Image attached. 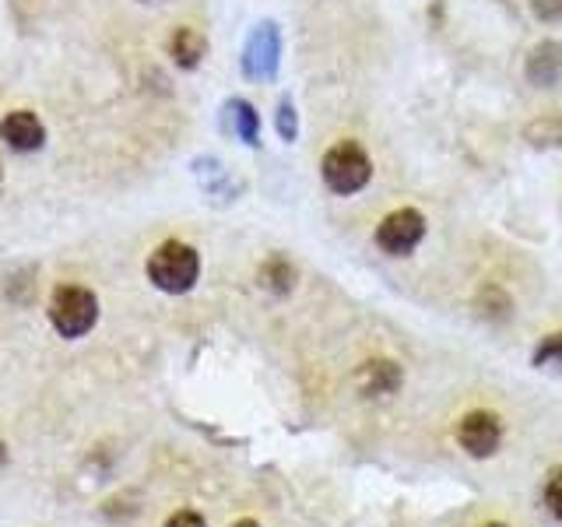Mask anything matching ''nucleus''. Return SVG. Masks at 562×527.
<instances>
[{
    "instance_id": "f257e3e1",
    "label": "nucleus",
    "mask_w": 562,
    "mask_h": 527,
    "mask_svg": "<svg viewBox=\"0 0 562 527\" xmlns=\"http://www.w3.org/2000/svg\"><path fill=\"white\" fill-rule=\"evenodd\" d=\"M198 278H201V254L190 243L166 239L148 257V281L158 292L183 295L198 285Z\"/></svg>"
},
{
    "instance_id": "f03ea898",
    "label": "nucleus",
    "mask_w": 562,
    "mask_h": 527,
    "mask_svg": "<svg viewBox=\"0 0 562 527\" xmlns=\"http://www.w3.org/2000/svg\"><path fill=\"white\" fill-rule=\"evenodd\" d=\"M99 321V299L85 285H60L49 299V324L60 338H85Z\"/></svg>"
},
{
    "instance_id": "7ed1b4c3",
    "label": "nucleus",
    "mask_w": 562,
    "mask_h": 527,
    "mask_svg": "<svg viewBox=\"0 0 562 527\" xmlns=\"http://www.w3.org/2000/svg\"><path fill=\"white\" fill-rule=\"evenodd\" d=\"M321 172H324V183L334 193L348 198V193H359L369 180H373V162H369L362 145H356V141H341V145H334L324 155Z\"/></svg>"
},
{
    "instance_id": "20e7f679",
    "label": "nucleus",
    "mask_w": 562,
    "mask_h": 527,
    "mask_svg": "<svg viewBox=\"0 0 562 527\" xmlns=\"http://www.w3.org/2000/svg\"><path fill=\"white\" fill-rule=\"evenodd\" d=\"M281 64V32L274 22H260L243 46V70L254 81H271Z\"/></svg>"
},
{
    "instance_id": "39448f33",
    "label": "nucleus",
    "mask_w": 562,
    "mask_h": 527,
    "mask_svg": "<svg viewBox=\"0 0 562 527\" xmlns=\"http://www.w3.org/2000/svg\"><path fill=\"white\" fill-rule=\"evenodd\" d=\"M422 236H426V218L418 215L415 208H401V211H391L380 228H376V243L383 254L391 257H404L412 254L415 246L422 243Z\"/></svg>"
},
{
    "instance_id": "423d86ee",
    "label": "nucleus",
    "mask_w": 562,
    "mask_h": 527,
    "mask_svg": "<svg viewBox=\"0 0 562 527\" xmlns=\"http://www.w3.org/2000/svg\"><path fill=\"white\" fill-rule=\"evenodd\" d=\"M457 439L471 457H492L503 444V426L492 412H468L457 426Z\"/></svg>"
},
{
    "instance_id": "0eeeda50",
    "label": "nucleus",
    "mask_w": 562,
    "mask_h": 527,
    "mask_svg": "<svg viewBox=\"0 0 562 527\" xmlns=\"http://www.w3.org/2000/svg\"><path fill=\"white\" fill-rule=\"evenodd\" d=\"M0 141H4L11 152L29 155L46 145V127L32 110H11L4 120H0Z\"/></svg>"
},
{
    "instance_id": "6e6552de",
    "label": "nucleus",
    "mask_w": 562,
    "mask_h": 527,
    "mask_svg": "<svg viewBox=\"0 0 562 527\" xmlns=\"http://www.w3.org/2000/svg\"><path fill=\"white\" fill-rule=\"evenodd\" d=\"M524 75L538 88H555L562 81V43H555V40L538 43L531 53H527Z\"/></svg>"
},
{
    "instance_id": "1a4fd4ad",
    "label": "nucleus",
    "mask_w": 562,
    "mask_h": 527,
    "mask_svg": "<svg viewBox=\"0 0 562 527\" xmlns=\"http://www.w3.org/2000/svg\"><path fill=\"white\" fill-rule=\"evenodd\" d=\"M404 373H401V366L391 362V359H369L359 366V373H356V386H359V394L362 397H386V394H394L397 386H401Z\"/></svg>"
},
{
    "instance_id": "9d476101",
    "label": "nucleus",
    "mask_w": 562,
    "mask_h": 527,
    "mask_svg": "<svg viewBox=\"0 0 562 527\" xmlns=\"http://www.w3.org/2000/svg\"><path fill=\"white\" fill-rule=\"evenodd\" d=\"M204 53H207V40L198 32V29H176L172 32V40H169V57L176 60V67H183V70H193L201 60H204Z\"/></svg>"
},
{
    "instance_id": "9b49d317",
    "label": "nucleus",
    "mask_w": 562,
    "mask_h": 527,
    "mask_svg": "<svg viewBox=\"0 0 562 527\" xmlns=\"http://www.w3.org/2000/svg\"><path fill=\"white\" fill-rule=\"evenodd\" d=\"M225 120H228V131H233L243 145H250V148L260 145V116L246 99L225 102Z\"/></svg>"
},
{
    "instance_id": "f8f14e48",
    "label": "nucleus",
    "mask_w": 562,
    "mask_h": 527,
    "mask_svg": "<svg viewBox=\"0 0 562 527\" xmlns=\"http://www.w3.org/2000/svg\"><path fill=\"white\" fill-rule=\"evenodd\" d=\"M260 281H263V289H271V292H278V295H285V292H292V285H295V268L285 260V257H271L268 264L260 268Z\"/></svg>"
},
{
    "instance_id": "ddd939ff",
    "label": "nucleus",
    "mask_w": 562,
    "mask_h": 527,
    "mask_svg": "<svg viewBox=\"0 0 562 527\" xmlns=\"http://www.w3.org/2000/svg\"><path fill=\"white\" fill-rule=\"evenodd\" d=\"M193 172L201 176V183L207 193H215V198H233V187H228V172L218 166V162H211V158H204V162H193Z\"/></svg>"
},
{
    "instance_id": "4468645a",
    "label": "nucleus",
    "mask_w": 562,
    "mask_h": 527,
    "mask_svg": "<svg viewBox=\"0 0 562 527\" xmlns=\"http://www.w3.org/2000/svg\"><path fill=\"white\" fill-rule=\"evenodd\" d=\"M527 141H531L535 148L562 145V116H541V120H535L531 127H527Z\"/></svg>"
},
{
    "instance_id": "2eb2a0df",
    "label": "nucleus",
    "mask_w": 562,
    "mask_h": 527,
    "mask_svg": "<svg viewBox=\"0 0 562 527\" xmlns=\"http://www.w3.org/2000/svg\"><path fill=\"white\" fill-rule=\"evenodd\" d=\"M535 366L538 369H559L562 373V334H549V338L535 348Z\"/></svg>"
},
{
    "instance_id": "dca6fc26",
    "label": "nucleus",
    "mask_w": 562,
    "mask_h": 527,
    "mask_svg": "<svg viewBox=\"0 0 562 527\" xmlns=\"http://www.w3.org/2000/svg\"><path fill=\"white\" fill-rule=\"evenodd\" d=\"M278 134H281V141H289V145L299 137V116H295L292 99H281V105H278Z\"/></svg>"
},
{
    "instance_id": "f3484780",
    "label": "nucleus",
    "mask_w": 562,
    "mask_h": 527,
    "mask_svg": "<svg viewBox=\"0 0 562 527\" xmlns=\"http://www.w3.org/2000/svg\"><path fill=\"white\" fill-rule=\"evenodd\" d=\"M544 503H549L552 517L562 520V468L549 474V482H544Z\"/></svg>"
},
{
    "instance_id": "a211bd4d",
    "label": "nucleus",
    "mask_w": 562,
    "mask_h": 527,
    "mask_svg": "<svg viewBox=\"0 0 562 527\" xmlns=\"http://www.w3.org/2000/svg\"><path fill=\"white\" fill-rule=\"evenodd\" d=\"M538 22H562V0H531Z\"/></svg>"
},
{
    "instance_id": "6ab92c4d",
    "label": "nucleus",
    "mask_w": 562,
    "mask_h": 527,
    "mask_svg": "<svg viewBox=\"0 0 562 527\" xmlns=\"http://www.w3.org/2000/svg\"><path fill=\"white\" fill-rule=\"evenodd\" d=\"M166 527H207V524L201 514H193V509H180V514L166 520Z\"/></svg>"
},
{
    "instance_id": "aec40b11",
    "label": "nucleus",
    "mask_w": 562,
    "mask_h": 527,
    "mask_svg": "<svg viewBox=\"0 0 562 527\" xmlns=\"http://www.w3.org/2000/svg\"><path fill=\"white\" fill-rule=\"evenodd\" d=\"M8 461V447H4V439H0V464Z\"/></svg>"
},
{
    "instance_id": "412c9836",
    "label": "nucleus",
    "mask_w": 562,
    "mask_h": 527,
    "mask_svg": "<svg viewBox=\"0 0 562 527\" xmlns=\"http://www.w3.org/2000/svg\"><path fill=\"white\" fill-rule=\"evenodd\" d=\"M233 527H260L257 520H239V524H233Z\"/></svg>"
},
{
    "instance_id": "4be33fe9",
    "label": "nucleus",
    "mask_w": 562,
    "mask_h": 527,
    "mask_svg": "<svg viewBox=\"0 0 562 527\" xmlns=\"http://www.w3.org/2000/svg\"><path fill=\"white\" fill-rule=\"evenodd\" d=\"M482 527H506V524H482Z\"/></svg>"
}]
</instances>
